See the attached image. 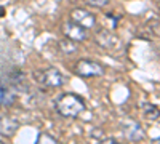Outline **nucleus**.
Instances as JSON below:
<instances>
[{
	"instance_id": "6e6552de",
	"label": "nucleus",
	"mask_w": 160,
	"mask_h": 144,
	"mask_svg": "<svg viewBox=\"0 0 160 144\" xmlns=\"http://www.w3.org/2000/svg\"><path fill=\"white\" fill-rule=\"evenodd\" d=\"M15 99H16L15 93H13L8 87L0 83V104H2V106H10V104L15 102Z\"/></svg>"
},
{
	"instance_id": "423d86ee",
	"label": "nucleus",
	"mask_w": 160,
	"mask_h": 144,
	"mask_svg": "<svg viewBox=\"0 0 160 144\" xmlns=\"http://www.w3.org/2000/svg\"><path fill=\"white\" fill-rule=\"evenodd\" d=\"M96 43L98 45H101L102 48H114V47H117L118 45V38L111 32V31H106V29H102V31H99L98 34H96Z\"/></svg>"
},
{
	"instance_id": "9d476101",
	"label": "nucleus",
	"mask_w": 160,
	"mask_h": 144,
	"mask_svg": "<svg viewBox=\"0 0 160 144\" xmlns=\"http://www.w3.org/2000/svg\"><path fill=\"white\" fill-rule=\"evenodd\" d=\"M38 144H56V139L55 138H51L50 135H40L38 136V141H37Z\"/></svg>"
},
{
	"instance_id": "f03ea898",
	"label": "nucleus",
	"mask_w": 160,
	"mask_h": 144,
	"mask_svg": "<svg viewBox=\"0 0 160 144\" xmlns=\"http://www.w3.org/2000/svg\"><path fill=\"white\" fill-rule=\"evenodd\" d=\"M35 75V80L40 82L45 87H61L64 83V75L56 69V67H50V69H45V71H38V72H34Z\"/></svg>"
},
{
	"instance_id": "1a4fd4ad",
	"label": "nucleus",
	"mask_w": 160,
	"mask_h": 144,
	"mask_svg": "<svg viewBox=\"0 0 160 144\" xmlns=\"http://www.w3.org/2000/svg\"><path fill=\"white\" fill-rule=\"evenodd\" d=\"M59 50L62 51L64 55H72V53H75V50H77V43L64 37L62 40H59Z\"/></svg>"
},
{
	"instance_id": "4468645a",
	"label": "nucleus",
	"mask_w": 160,
	"mask_h": 144,
	"mask_svg": "<svg viewBox=\"0 0 160 144\" xmlns=\"http://www.w3.org/2000/svg\"><path fill=\"white\" fill-rule=\"evenodd\" d=\"M102 144H117V142L112 141V139H109V141H106V142H102Z\"/></svg>"
},
{
	"instance_id": "39448f33",
	"label": "nucleus",
	"mask_w": 160,
	"mask_h": 144,
	"mask_svg": "<svg viewBox=\"0 0 160 144\" xmlns=\"http://www.w3.org/2000/svg\"><path fill=\"white\" fill-rule=\"evenodd\" d=\"M62 32H64L66 38H69L72 42H80V40H85L87 38V31L82 29L80 26L74 24L72 21H66L62 24Z\"/></svg>"
},
{
	"instance_id": "f8f14e48",
	"label": "nucleus",
	"mask_w": 160,
	"mask_h": 144,
	"mask_svg": "<svg viewBox=\"0 0 160 144\" xmlns=\"http://www.w3.org/2000/svg\"><path fill=\"white\" fill-rule=\"evenodd\" d=\"M146 109H148V115H149V119H158V111H157V107L146 106Z\"/></svg>"
},
{
	"instance_id": "9b49d317",
	"label": "nucleus",
	"mask_w": 160,
	"mask_h": 144,
	"mask_svg": "<svg viewBox=\"0 0 160 144\" xmlns=\"http://www.w3.org/2000/svg\"><path fill=\"white\" fill-rule=\"evenodd\" d=\"M87 3L90 7H96V8H102L109 3V0H87Z\"/></svg>"
},
{
	"instance_id": "ddd939ff",
	"label": "nucleus",
	"mask_w": 160,
	"mask_h": 144,
	"mask_svg": "<svg viewBox=\"0 0 160 144\" xmlns=\"http://www.w3.org/2000/svg\"><path fill=\"white\" fill-rule=\"evenodd\" d=\"M2 16H5V8L0 7V18H2Z\"/></svg>"
},
{
	"instance_id": "f257e3e1",
	"label": "nucleus",
	"mask_w": 160,
	"mask_h": 144,
	"mask_svg": "<svg viewBox=\"0 0 160 144\" xmlns=\"http://www.w3.org/2000/svg\"><path fill=\"white\" fill-rule=\"evenodd\" d=\"M56 107H58V112L64 117H77L80 112L85 111V102L77 95L66 93V95H61L59 99L56 101Z\"/></svg>"
},
{
	"instance_id": "0eeeda50",
	"label": "nucleus",
	"mask_w": 160,
	"mask_h": 144,
	"mask_svg": "<svg viewBox=\"0 0 160 144\" xmlns=\"http://www.w3.org/2000/svg\"><path fill=\"white\" fill-rule=\"evenodd\" d=\"M18 122H15L13 119H10V117H3V119H0V132H2L3 135H13L18 130Z\"/></svg>"
},
{
	"instance_id": "2eb2a0df",
	"label": "nucleus",
	"mask_w": 160,
	"mask_h": 144,
	"mask_svg": "<svg viewBox=\"0 0 160 144\" xmlns=\"http://www.w3.org/2000/svg\"><path fill=\"white\" fill-rule=\"evenodd\" d=\"M0 144H3V142H0Z\"/></svg>"
},
{
	"instance_id": "7ed1b4c3",
	"label": "nucleus",
	"mask_w": 160,
	"mask_h": 144,
	"mask_svg": "<svg viewBox=\"0 0 160 144\" xmlns=\"http://www.w3.org/2000/svg\"><path fill=\"white\" fill-rule=\"evenodd\" d=\"M75 74L80 77H93V75H102L104 67L99 62L91 59H80L75 64Z\"/></svg>"
},
{
	"instance_id": "20e7f679",
	"label": "nucleus",
	"mask_w": 160,
	"mask_h": 144,
	"mask_svg": "<svg viewBox=\"0 0 160 144\" xmlns=\"http://www.w3.org/2000/svg\"><path fill=\"white\" fill-rule=\"evenodd\" d=\"M71 18H72V22L80 26L82 29H90L95 26L96 19H95V15H91L90 11L83 10V8H75L72 13H71Z\"/></svg>"
}]
</instances>
